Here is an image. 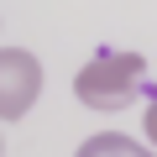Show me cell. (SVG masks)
Wrapping results in <instances>:
<instances>
[{"label": "cell", "instance_id": "1", "mask_svg": "<svg viewBox=\"0 0 157 157\" xmlns=\"http://www.w3.org/2000/svg\"><path fill=\"white\" fill-rule=\"evenodd\" d=\"M141 73H147V63H141L136 52H100L94 63L78 68L73 94L84 100L89 110H121V105L141 89Z\"/></svg>", "mask_w": 157, "mask_h": 157}, {"label": "cell", "instance_id": "2", "mask_svg": "<svg viewBox=\"0 0 157 157\" xmlns=\"http://www.w3.org/2000/svg\"><path fill=\"white\" fill-rule=\"evenodd\" d=\"M42 94V63L26 47H0V121H21Z\"/></svg>", "mask_w": 157, "mask_h": 157}, {"label": "cell", "instance_id": "3", "mask_svg": "<svg viewBox=\"0 0 157 157\" xmlns=\"http://www.w3.org/2000/svg\"><path fill=\"white\" fill-rule=\"evenodd\" d=\"M73 157H157V152H152V147H141V141H136V136H126V131H94Z\"/></svg>", "mask_w": 157, "mask_h": 157}, {"label": "cell", "instance_id": "4", "mask_svg": "<svg viewBox=\"0 0 157 157\" xmlns=\"http://www.w3.org/2000/svg\"><path fill=\"white\" fill-rule=\"evenodd\" d=\"M147 141H152V147H157V100H152V105H147Z\"/></svg>", "mask_w": 157, "mask_h": 157}, {"label": "cell", "instance_id": "5", "mask_svg": "<svg viewBox=\"0 0 157 157\" xmlns=\"http://www.w3.org/2000/svg\"><path fill=\"white\" fill-rule=\"evenodd\" d=\"M0 157H6V141H0Z\"/></svg>", "mask_w": 157, "mask_h": 157}]
</instances>
